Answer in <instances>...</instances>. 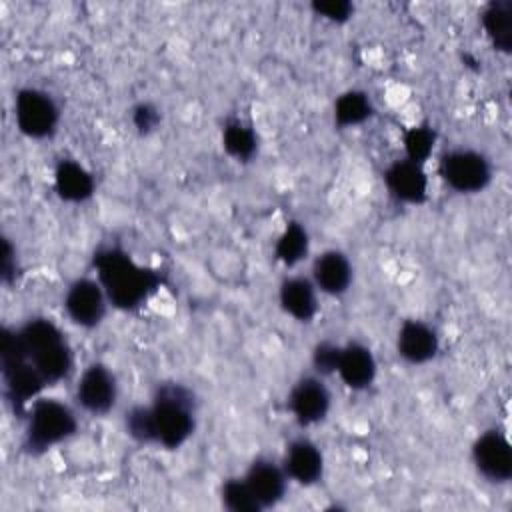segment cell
Segmentation results:
<instances>
[{
	"mask_svg": "<svg viewBox=\"0 0 512 512\" xmlns=\"http://www.w3.org/2000/svg\"><path fill=\"white\" fill-rule=\"evenodd\" d=\"M436 144V132L430 126H414L404 134L406 160L424 166Z\"/></svg>",
	"mask_w": 512,
	"mask_h": 512,
	"instance_id": "obj_26",
	"label": "cell"
},
{
	"mask_svg": "<svg viewBox=\"0 0 512 512\" xmlns=\"http://www.w3.org/2000/svg\"><path fill=\"white\" fill-rule=\"evenodd\" d=\"M336 374L352 390H366L376 378V360L368 346L350 342L342 346Z\"/></svg>",
	"mask_w": 512,
	"mask_h": 512,
	"instance_id": "obj_17",
	"label": "cell"
},
{
	"mask_svg": "<svg viewBox=\"0 0 512 512\" xmlns=\"http://www.w3.org/2000/svg\"><path fill=\"white\" fill-rule=\"evenodd\" d=\"M124 430L138 444H156V430L150 406H132L124 414Z\"/></svg>",
	"mask_w": 512,
	"mask_h": 512,
	"instance_id": "obj_25",
	"label": "cell"
},
{
	"mask_svg": "<svg viewBox=\"0 0 512 512\" xmlns=\"http://www.w3.org/2000/svg\"><path fill=\"white\" fill-rule=\"evenodd\" d=\"M0 278L4 284H10L16 278V250L12 248L10 240H2V266H0Z\"/></svg>",
	"mask_w": 512,
	"mask_h": 512,
	"instance_id": "obj_30",
	"label": "cell"
},
{
	"mask_svg": "<svg viewBox=\"0 0 512 512\" xmlns=\"http://www.w3.org/2000/svg\"><path fill=\"white\" fill-rule=\"evenodd\" d=\"M282 466L288 478L302 486H312L320 482L324 474V456L312 440L296 438L288 444Z\"/></svg>",
	"mask_w": 512,
	"mask_h": 512,
	"instance_id": "obj_15",
	"label": "cell"
},
{
	"mask_svg": "<svg viewBox=\"0 0 512 512\" xmlns=\"http://www.w3.org/2000/svg\"><path fill=\"white\" fill-rule=\"evenodd\" d=\"M156 444L176 450L194 432L196 426V396L180 382L160 384L150 404Z\"/></svg>",
	"mask_w": 512,
	"mask_h": 512,
	"instance_id": "obj_3",
	"label": "cell"
},
{
	"mask_svg": "<svg viewBox=\"0 0 512 512\" xmlns=\"http://www.w3.org/2000/svg\"><path fill=\"white\" fill-rule=\"evenodd\" d=\"M440 348L438 334L422 320H406L396 336V350L408 364L430 362Z\"/></svg>",
	"mask_w": 512,
	"mask_h": 512,
	"instance_id": "obj_14",
	"label": "cell"
},
{
	"mask_svg": "<svg viewBox=\"0 0 512 512\" xmlns=\"http://www.w3.org/2000/svg\"><path fill=\"white\" fill-rule=\"evenodd\" d=\"M132 124L140 134H150L160 124V112L148 102H140L132 108Z\"/></svg>",
	"mask_w": 512,
	"mask_h": 512,
	"instance_id": "obj_29",
	"label": "cell"
},
{
	"mask_svg": "<svg viewBox=\"0 0 512 512\" xmlns=\"http://www.w3.org/2000/svg\"><path fill=\"white\" fill-rule=\"evenodd\" d=\"M222 146L238 162H248L256 154L258 136L244 120L230 118L222 130Z\"/></svg>",
	"mask_w": 512,
	"mask_h": 512,
	"instance_id": "obj_21",
	"label": "cell"
},
{
	"mask_svg": "<svg viewBox=\"0 0 512 512\" xmlns=\"http://www.w3.org/2000/svg\"><path fill=\"white\" fill-rule=\"evenodd\" d=\"M94 268L108 302L118 310L140 308L162 284L156 270L138 264L130 254L112 246L94 254Z\"/></svg>",
	"mask_w": 512,
	"mask_h": 512,
	"instance_id": "obj_1",
	"label": "cell"
},
{
	"mask_svg": "<svg viewBox=\"0 0 512 512\" xmlns=\"http://www.w3.org/2000/svg\"><path fill=\"white\" fill-rule=\"evenodd\" d=\"M482 26L492 46L504 54L512 50V2L494 0L482 12Z\"/></svg>",
	"mask_w": 512,
	"mask_h": 512,
	"instance_id": "obj_20",
	"label": "cell"
},
{
	"mask_svg": "<svg viewBox=\"0 0 512 512\" xmlns=\"http://www.w3.org/2000/svg\"><path fill=\"white\" fill-rule=\"evenodd\" d=\"M108 296L94 278L74 280L64 294V310L80 328H96L106 316Z\"/></svg>",
	"mask_w": 512,
	"mask_h": 512,
	"instance_id": "obj_8",
	"label": "cell"
},
{
	"mask_svg": "<svg viewBox=\"0 0 512 512\" xmlns=\"http://www.w3.org/2000/svg\"><path fill=\"white\" fill-rule=\"evenodd\" d=\"M388 192L406 204H422L428 196V176L424 168L410 160H396L384 170Z\"/></svg>",
	"mask_w": 512,
	"mask_h": 512,
	"instance_id": "obj_13",
	"label": "cell"
},
{
	"mask_svg": "<svg viewBox=\"0 0 512 512\" xmlns=\"http://www.w3.org/2000/svg\"><path fill=\"white\" fill-rule=\"evenodd\" d=\"M0 372L4 382V396L14 414H22L28 402L36 400L48 386L38 370L26 358L16 328H4L0 336Z\"/></svg>",
	"mask_w": 512,
	"mask_h": 512,
	"instance_id": "obj_4",
	"label": "cell"
},
{
	"mask_svg": "<svg viewBox=\"0 0 512 512\" xmlns=\"http://www.w3.org/2000/svg\"><path fill=\"white\" fill-rule=\"evenodd\" d=\"M14 120L24 136L42 140L56 132L60 110L48 92L28 86L14 96Z\"/></svg>",
	"mask_w": 512,
	"mask_h": 512,
	"instance_id": "obj_6",
	"label": "cell"
},
{
	"mask_svg": "<svg viewBox=\"0 0 512 512\" xmlns=\"http://www.w3.org/2000/svg\"><path fill=\"white\" fill-rule=\"evenodd\" d=\"M312 10L318 16L340 24V22L350 20L354 6L348 0H316V2H312Z\"/></svg>",
	"mask_w": 512,
	"mask_h": 512,
	"instance_id": "obj_28",
	"label": "cell"
},
{
	"mask_svg": "<svg viewBox=\"0 0 512 512\" xmlns=\"http://www.w3.org/2000/svg\"><path fill=\"white\" fill-rule=\"evenodd\" d=\"M278 300L282 310L298 322H310L318 312L316 286L304 276H290L280 284Z\"/></svg>",
	"mask_w": 512,
	"mask_h": 512,
	"instance_id": "obj_18",
	"label": "cell"
},
{
	"mask_svg": "<svg viewBox=\"0 0 512 512\" xmlns=\"http://www.w3.org/2000/svg\"><path fill=\"white\" fill-rule=\"evenodd\" d=\"M20 346L48 386L64 380L72 370V348L64 332L48 318H30L16 328Z\"/></svg>",
	"mask_w": 512,
	"mask_h": 512,
	"instance_id": "obj_2",
	"label": "cell"
},
{
	"mask_svg": "<svg viewBox=\"0 0 512 512\" xmlns=\"http://www.w3.org/2000/svg\"><path fill=\"white\" fill-rule=\"evenodd\" d=\"M118 398V384L114 374L100 362L84 368L76 384V402L90 414H108Z\"/></svg>",
	"mask_w": 512,
	"mask_h": 512,
	"instance_id": "obj_10",
	"label": "cell"
},
{
	"mask_svg": "<svg viewBox=\"0 0 512 512\" xmlns=\"http://www.w3.org/2000/svg\"><path fill=\"white\" fill-rule=\"evenodd\" d=\"M312 282L316 290L328 296H340L350 288L352 264L340 250L322 252L312 264Z\"/></svg>",
	"mask_w": 512,
	"mask_h": 512,
	"instance_id": "obj_16",
	"label": "cell"
},
{
	"mask_svg": "<svg viewBox=\"0 0 512 512\" xmlns=\"http://www.w3.org/2000/svg\"><path fill=\"white\" fill-rule=\"evenodd\" d=\"M472 460L480 476L488 482L502 484L512 478V448L498 430H488L472 444Z\"/></svg>",
	"mask_w": 512,
	"mask_h": 512,
	"instance_id": "obj_9",
	"label": "cell"
},
{
	"mask_svg": "<svg viewBox=\"0 0 512 512\" xmlns=\"http://www.w3.org/2000/svg\"><path fill=\"white\" fill-rule=\"evenodd\" d=\"M374 108L366 92L348 90L340 94L334 102V122L340 128H350L366 122L372 116Z\"/></svg>",
	"mask_w": 512,
	"mask_h": 512,
	"instance_id": "obj_23",
	"label": "cell"
},
{
	"mask_svg": "<svg viewBox=\"0 0 512 512\" xmlns=\"http://www.w3.org/2000/svg\"><path fill=\"white\" fill-rule=\"evenodd\" d=\"M340 350L342 346L324 340L318 342L312 350V366L320 376H328V374H336L338 368V360H340Z\"/></svg>",
	"mask_w": 512,
	"mask_h": 512,
	"instance_id": "obj_27",
	"label": "cell"
},
{
	"mask_svg": "<svg viewBox=\"0 0 512 512\" xmlns=\"http://www.w3.org/2000/svg\"><path fill=\"white\" fill-rule=\"evenodd\" d=\"M288 408L300 426L318 424L330 410V392L318 376H302L290 390Z\"/></svg>",
	"mask_w": 512,
	"mask_h": 512,
	"instance_id": "obj_11",
	"label": "cell"
},
{
	"mask_svg": "<svg viewBox=\"0 0 512 512\" xmlns=\"http://www.w3.org/2000/svg\"><path fill=\"white\" fill-rule=\"evenodd\" d=\"M308 250H310L308 230L300 222H290L276 240L274 256L278 262L292 268L308 256Z\"/></svg>",
	"mask_w": 512,
	"mask_h": 512,
	"instance_id": "obj_22",
	"label": "cell"
},
{
	"mask_svg": "<svg viewBox=\"0 0 512 512\" xmlns=\"http://www.w3.org/2000/svg\"><path fill=\"white\" fill-rule=\"evenodd\" d=\"M222 506L230 512H260V504L244 478H230L220 488Z\"/></svg>",
	"mask_w": 512,
	"mask_h": 512,
	"instance_id": "obj_24",
	"label": "cell"
},
{
	"mask_svg": "<svg viewBox=\"0 0 512 512\" xmlns=\"http://www.w3.org/2000/svg\"><path fill=\"white\" fill-rule=\"evenodd\" d=\"M76 428L78 420L70 406L54 398H36L28 408L24 448L30 454H44L74 436Z\"/></svg>",
	"mask_w": 512,
	"mask_h": 512,
	"instance_id": "obj_5",
	"label": "cell"
},
{
	"mask_svg": "<svg viewBox=\"0 0 512 512\" xmlns=\"http://www.w3.org/2000/svg\"><path fill=\"white\" fill-rule=\"evenodd\" d=\"M440 176L456 192L472 194L490 184L492 168L484 154L468 148H456L440 158Z\"/></svg>",
	"mask_w": 512,
	"mask_h": 512,
	"instance_id": "obj_7",
	"label": "cell"
},
{
	"mask_svg": "<svg viewBox=\"0 0 512 512\" xmlns=\"http://www.w3.org/2000/svg\"><path fill=\"white\" fill-rule=\"evenodd\" d=\"M286 480H288V474L284 466L268 458L254 460L244 474V482L252 490L262 510L276 506L284 498Z\"/></svg>",
	"mask_w": 512,
	"mask_h": 512,
	"instance_id": "obj_12",
	"label": "cell"
},
{
	"mask_svg": "<svg viewBox=\"0 0 512 512\" xmlns=\"http://www.w3.org/2000/svg\"><path fill=\"white\" fill-rule=\"evenodd\" d=\"M54 190L64 202H84L94 194L92 174L74 160H60L54 170Z\"/></svg>",
	"mask_w": 512,
	"mask_h": 512,
	"instance_id": "obj_19",
	"label": "cell"
}]
</instances>
